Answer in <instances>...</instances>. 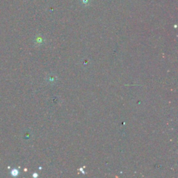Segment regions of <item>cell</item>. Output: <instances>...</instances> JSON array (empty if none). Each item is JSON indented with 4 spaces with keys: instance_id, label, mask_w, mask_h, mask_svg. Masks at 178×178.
<instances>
[{
    "instance_id": "obj_1",
    "label": "cell",
    "mask_w": 178,
    "mask_h": 178,
    "mask_svg": "<svg viewBox=\"0 0 178 178\" xmlns=\"http://www.w3.org/2000/svg\"><path fill=\"white\" fill-rule=\"evenodd\" d=\"M10 173H11L13 176L15 177L18 175V170H16V169H13V170H12V171H11V172H10Z\"/></svg>"
}]
</instances>
